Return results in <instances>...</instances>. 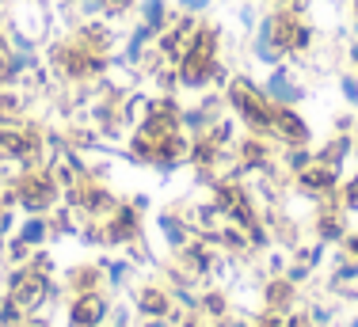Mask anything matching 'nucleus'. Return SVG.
I'll list each match as a JSON object with an SVG mask.
<instances>
[{"mask_svg": "<svg viewBox=\"0 0 358 327\" xmlns=\"http://www.w3.org/2000/svg\"><path fill=\"white\" fill-rule=\"evenodd\" d=\"M267 92H271V96H275V99H282V103H289V99H297V88H289L282 73H278V76H271Z\"/></svg>", "mask_w": 358, "mask_h": 327, "instance_id": "nucleus-1", "label": "nucleus"}, {"mask_svg": "<svg viewBox=\"0 0 358 327\" xmlns=\"http://www.w3.org/2000/svg\"><path fill=\"white\" fill-rule=\"evenodd\" d=\"M343 92H347V99H351V103H358V84L355 80H343Z\"/></svg>", "mask_w": 358, "mask_h": 327, "instance_id": "nucleus-2", "label": "nucleus"}, {"mask_svg": "<svg viewBox=\"0 0 358 327\" xmlns=\"http://www.w3.org/2000/svg\"><path fill=\"white\" fill-rule=\"evenodd\" d=\"M183 4H187V8H206L210 0H183Z\"/></svg>", "mask_w": 358, "mask_h": 327, "instance_id": "nucleus-3", "label": "nucleus"}]
</instances>
